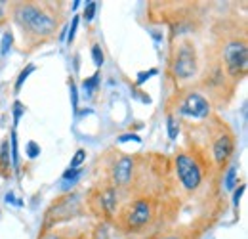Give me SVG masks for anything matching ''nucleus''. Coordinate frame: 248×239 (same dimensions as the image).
I'll use <instances>...</instances> for the list:
<instances>
[{
    "instance_id": "nucleus-1",
    "label": "nucleus",
    "mask_w": 248,
    "mask_h": 239,
    "mask_svg": "<svg viewBox=\"0 0 248 239\" xmlns=\"http://www.w3.org/2000/svg\"><path fill=\"white\" fill-rule=\"evenodd\" d=\"M16 19L27 27L29 31L36 33V34H48L52 33L56 27V21L52 16H48L44 10L32 6V4H25V6H19L16 10Z\"/></svg>"
},
{
    "instance_id": "nucleus-2",
    "label": "nucleus",
    "mask_w": 248,
    "mask_h": 239,
    "mask_svg": "<svg viewBox=\"0 0 248 239\" xmlns=\"http://www.w3.org/2000/svg\"><path fill=\"white\" fill-rule=\"evenodd\" d=\"M176 169H178V176L182 180V184L186 186L187 189H197L199 188V184L202 180V174H201L199 165L189 155H178Z\"/></svg>"
},
{
    "instance_id": "nucleus-3",
    "label": "nucleus",
    "mask_w": 248,
    "mask_h": 239,
    "mask_svg": "<svg viewBox=\"0 0 248 239\" xmlns=\"http://www.w3.org/2000/svg\"><path fill=\"white\" fill-rule=\"evenodd\" d=\"M225 63H227V69L233 77L241 75L247 71V65H248V52H247V46L245 42H231L227 44L225 48Z\"/></svg>"
},
{
    "instance_id": "nucleus-4",
    "label": "nucleus",
    "mask_w": 248,
    "mask_h": 239,
    "mask_svg": "<svg viewBox=\"0 0 248 239\" xmlns=\"http://www.w3.org/2000/svg\"><path fill=\"white\" fill-rule=\"evenodd\" d=\"M197 71V56H195V50L191 44H184L176 56L174 61V73L180 77V79H189L193 77Z\"/></svg>"
},
{
    "instance_id": "nucleus-5",
    "label": "nucleus",
    "mask_w": 248,
    "mask_h": 239,
    "mask_svg": "<svg viewBox=\"0 0 248 239\" xmlns=\"http://www.w3.org/2000/svg\"><path fill=\"white\" fill-rule=\"evenodd\" d=\"M124 220H126V226L130 230H138V228L145 226L151 220V205L147 201H136L126 210Z\"/></svg>"
},
{
    "instance_id": "nucleus-6",
    "label": "nucleus",
    "mask_w": 248,
    "mask_h": 239,
    "mask_svg": "<svg viewBox=\"0 0 248 239\" xmlns=\"http://www.w3.org/2000/svg\"><path fill=\"white\" fill-rule=\"evenodd\" d=\"M182 113L193 119H204L210 113V103L201 94H189L182 105Z\"/></svg>"
},
{
    "instance_id": "nucleus-7",
    "label": "nucleus",
    "mask_w": 248,
    "mask_h": 239,
    "mask_svg": "<svg viewBox=\"0 0 248 239\" xmlns=\"http://www.w3.org/2000/svg\"><path fill=\"white\" fill-rule=\"evenodd\" d=\"M132 159L130 157H123L121 161H117V165H115V169H113V180L117 182V184H126L128 180L132 178Z\"/></svg>"
},
{
    "instance_id": "nucleus-8",
    "label": "nucleus",
    "mask_w": 248,
    "mask_h": 239,
    "mask_svg": "<svg viewBox=\"0 0 248 239\" xmlns=\"http://www.w3.org/2000/svg\"><path fill=\"white\" fill-rule=\"evenodd\" d=\"M233 151V138L231 136H219L214 144V157L217 163H223Z\"/></svg>"
},
{
    "instance_id": "nucleus-9",
    "label": "nucleus",
    "mask_w": 248,
    "mask_h": 239,
    "mask_svg": "<svg viewBox=\"0 0 248 239\" xmlns=\"http://www.w3.org/2000/svg\"><path fill=\"white\" fill-rule=\"evenodd\" d=\"M101 203L105 205L107 212H113V210H115V205H117V197H115V191H113V189H107V191L101 195Z\"/></svg>"
},
{
    "instance_id": "nucleus-10",
    "label": "nucleus",
    "mask_w": 248,
    "mask_h": 239,
    "mask_svg": "<svg viewBox=\"0 0 248 239\" xmlns=\"http://www.w3.org/2000/svg\"><path fill=\"white\" fill-rule=\"evenodd\" d=\"M12 44H14V34H12L10 31H6V33L2 34V42H0V54H8V52H10V48H12Z\"/></svg>"
},
{
    "instance_id": "nucleus-11",
    "label": "nucleus",
    "mask_w": 248,
    "mask_h": 239,
    "mask_svg": "<svg viewBox=\"0 0 248 239\" xmlns=\"http://www.w3.org/2000/svg\"><path fill=\"white\" fill-rule=\"evenodd\" d=\"M166 126H168V138L170 140H176L178 138V132H180V124L174 117H168L166 119Z\"/></svg>"
},
{
    "instance_id": "nucleus-12",
    "label": "nucleus",
    "mask_w": 248,
    "mask_h": 239,
    "mask_svg": "<svg viewBox=\"0 0 248 239\" xmlns=\"http://www.w3.org/2000/svg\"><path fill=\"white\" fill-rule=\"evenodd\" d=\"M32 71H34V65H27L21 73H19V77H17V81H16V92H19L21 90V86H23V83L27 81V77L31 75Z\"/></svg>"
},
{
    "instance_id": "nucleus-13",
    "label": "nucleus",
    "mask_w": 248,
    "mask_h": 239,
    "mask_svg": "<svg viewBox=\"0 0 248 239\" xmlns=\"http://www.w3.org/2000/svg\"><path fill=\"white\" fill-rule=\"evenodd\" d=\"M92 58H93V63H95V67H101L103 65V52H101V46L99 44H93L92 46Z\"/></svg>"
},
{
    "instance_id": "nucleus-14",
    "label": "nucleus",
    "mask_w": 248,
    "mask_h": 239,
    "mask_svg": "<svg viewBox=\"0 0 248 239\" xmlns=\"http://www.w3.org/2000/svg\"><path fill=\"white\" fill-rule=\"evenodd\" d=\"M235 180H237V167H231L225 174V188L227 189H233L235 188Z\"/></svg>"
},
{
    "instance_id": "nucleus-15",
    "label": "nucleus",
    "mask_w": 248,
    "mask_h": 239,
    "mask_svg": "<svg viewBox=\"0 0 248 239\" xmlns=\"http://www.w3.org/2000/svg\"><path fill=\"white\" fill-rule=\"evenodd\" d=\"M97 79H99V75L95 73L93 77H90V79H84V83H82V88H84V92H93L95 90V86H97Z\"/></svg>"
},
{
    "instance_id": "nucleus-16",
    "label": "nucleus",
    "mask_w": 248,
    "mask_h": 239,
    "mask_svg": "<svg viewBox=\"0 0 248 239\" xmlns=\"http://www.w3.org/2000/svg\"><path fill=\"white\" fill-rule=\"evenodd\" d=\"M84 157H86V151H84V150H78L77 153H75V157H73V161H71V167H69V169H78V167L82 165Z\"/></svg>"
},
{
    "instance_id": "nucleus-17",
    "label": "nucleus",
    "mask_w": 248,
    "mask_h": 239,
    "mask_svg": "<svg viewBox=\"0 0 248 239\" xmlns=\"http://www.w3.org/2000/svg\"><path fill=\"white\" fill-rule=\"evenodd\" d=\"M12 163H14V167H17V163H19V155H17V140H16V132H12Z\"/></svg>"
},
{
    "instance_id": "nucleus-18",
    "label": "nucleus",
    "mask_w": 248,
    "mask_h": 239,
    "mask_svg": "<svg viewBox=\"0 0 248 239\" xmlns=\"http://www.w3.org/2000/svg\"><path fill=\"white\" fill-rule=\"evenodd\" d=\"M23 111H25L23 103H21V102H16V103H14V124H17V122H19L21 115H23Z\"/></svg>"
},
{
    "instance_id": "nucleus-19",
    "label": "nucleus",
    "mask_w": 248,
    "mask_h": 239,
    "mask_svg": "<svg viewBox=\"0 0 248 239\" xmlns=\"http://www.w3.org/2000/svg\"><path fill=\"white\" fill-rule=\"evenodd\" d=\"M69 90H71L73 109H75V111H78V92H77V86H75V83H73V81H71V85H69Z\"/></svg>"
},
{
    "instance_id": "nucleus-20",
    "label": "nucleus",
    "mask_w": 248,
    "mask_h": 239,
    "mask_svg": "<svg viewBox=\"0 0 248 239\" xmlns=\"http://www.w3.org/2000/svg\"><path fill=\"white\" fill-rule=\"evenodd\" d=\"M77 27H78V16L77 17H73V23H71V29L67 33V42L71 44L73 40H75V34H77Z\"/></svg>"
},
{
    "instance_id": "nucleus-21",
    "label": "nucleus",
    "mask_w": 248,
    "mask_h": 239,
    "mask_svg": "<svg viewBox=\"0 0 248 239\" xmlns=\"http://www.w3.org/2000/svg\"><path fill=\"white\" fill-rule=\"evenodd\" d=\"M95 8H97V4H95V2H88V4H86V10H84V19H86V21H92L93 19Z\"/></svg>"
},
{
    "instance_id": "nucleus-22",
    "label": "nucleus",
    "mask_w": 248,
    "mask_h": 239,
    "mask_svg": "<svg viewBox=\"0 0 248 239\" xmlns=\"http://www.w3.org/2000/svg\"><path fill=\"white\" fill-rule=\"evenodd\" d=\"M36 155H40L38 144H36V142H29V144H27V157H29V159H34Z\"/></svg>"
},
{
    "instance_id": "nucleus-23",
    "label": "nucleus",
    "mask_w": 248,
    "mask_h": 239,
    "mask_svg": "<svg viewBox=\"0 0 248 239\" xmlns=\"http://www.w3.org/2000/svg\"><path fill=\"white\" fill-rule=\"evenodd\" d=\"M153 75H156V71L155 69H151V71H143V73H140L138 75V85H143L149 77H153Z\"/></svg>"
},
{
    "instance_id": "nucleus-24",
    "label": "nucleus",
    "mask_w": 248,
    "mask_h": 239,
    "mask_svg": "<svg viewBox=\"0 0 248 239\" xmlns=\"http://www.w3.org/2000/svg\"><path fill=\"white\" fill-rule=\"evenodd\" d=\"M243 193H245V184H243V186H239V188H237V191H235V195H233V205H235V207H239V201H241Z\"/></svg>"
},
{
    "instance_id": "nucleus-25",
    "label": "nucleus",
    "mask_w": 248,
    "mask_h": 239,
    "mask_svg": "<svg viewBox=\"0 0 248 239\" xmlns=\"http://www.w3.org/2000/svg\"><path fill=\"white\" fill-rule=\"evenodd\" d=\"M140 142V136H136V134H124V136H121L119 138V142Z\"/></svg>"
},
{
    "instance_id": "nucleus-26",
    "label": "nucleus",
    "mask_w": 248,
    "mask_h": 239,
    "mask_svg": "<svg viewBox=\"0 0 248 239\" xmlns=\"http://www.w3.org/2000/svg\"><path fill=\"white\" fill-rule=\"evenodd\" d=\"M6 201H8V203H16V207H21V205H23V203H21V199H16L12 193H8V195H6Z\"/></svg>"
},
{
    "instance_id": "nucleus-27",
    "label": "nucleus",
    "mask_w": 248,
    "mask_h": 239,
    "mask_svg": "<svg viewBox=\"0 0 248 239\" xmlns=\"http://www.w3.org/2000/svg\"><path fill=\"white\" fill-rule=\"evenodd\" d=\"M2 14H4V4L0 2V17H2Z\"/></svg>"
},
{
    "instance_id": "nucleus-28",
    "label": "nucleus",
    "mask_w": 248,
    "mask_h": 239,
    "mask_svg": "<svg viewBox=\"0 0 248 239\" xmlns=\"http://www.w3.org/2000/svg\"><path fill=\"white\" fill-rule=\"evenodd\" d=\"M46 239H62V238H58V236H48Z\"/></svg>"
},
{
    "instance_id": "nucleus-29",
    "label": "nucleus",
    "mask_w": 248,
    "mask_h": 239,
    "mask_svg": "<svg viewBox=\"0 0 248 239\" xmlns=\"http://www.w3.org/2000/svg\"><path fill=\"white\" fill-rule=\"evenodd\" d=\"M164 239H178V238H164Z\"/></svg>"
}]
</instances>
